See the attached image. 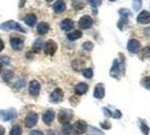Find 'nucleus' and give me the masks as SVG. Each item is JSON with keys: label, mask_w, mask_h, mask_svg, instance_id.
<instances>
[{"label": "nucleus", "mask_w": 150, "mask_h": 135, "mask_svg": "<svg viewBox=\"0 0 150 135\" xmlns=\"http://www.w3.org/2000/svg\"><path fill=\"white\" fill-rule=\"evenodd\" d=\"M60 27L61 30H72V27H74V22L71 20V19H69V18H66V19H63L62 22H60Z\"/></svg>", "instance_id": "17"}, {"label": "nucleus", "mask_w": 150, "mask_h": 135, "mask_svg": "<svg viewBox=\"0 0 150 135\" xmlns=\"http://www.w3.org/2000/svg\"><path fill=\"white\" fill-rule=\"evenodd\" d=\"M53 9L57 14H61L66 10V2L64 1H55L53 5Z\"/></svg>", "instance_id": "18"}, {"label": "nucleus", "mask_w": 150, "mask_h": 135, "mask_svg": "<svg viewBox=\"0 0 150 135\" xmlns=\"http://www.w3.org/2000/svg\"><path fill=\"white\" fill-rule=\"evenodd\" d=\"M137 22H139V24H141V25H147V24H149L150 22V14L147 11V10H143L141 11L138 17H137Z\"/></svg>", "instance_id": "12"}, {"label": "nucleus", "mask_w": 150, "mask_h": 135, "mask_svg": "<svg viewBox=\"0 0 150 135\" xmlns=\"http://www.w3.org/2000/svg\"><path fill=\"white\" fill-rule=\"evenodd\" d=\"M57 50H58V45H57V43H55L54 41H52V39L47 41L44 44V51L47 55H53L54 53L57 52Z\"/></svg>", "instance_id": "6"}, {"label": "nucleus", "mask_w": 150, "mask_h": 135, "mask_svg": "<svg viewBox=\"0 0 150 135\" xmlns=\"http://www.w3.org/2000/svg\"><path fill=\"white\" fill-rule=\"evenodd\" d=\"M0 61H1L2 63H5V64H9V58H7V56H1V58H0Z\"/></svg>", "instance_id": "36"}, {"label": "nucleus", "mask_w": 150, "mask_h": 135, "mask_svg": "<svg viewBox=\"0 0 150 135\" xmlns=\"http://www.w3.org/2000/svg\"><path fill=\"white\" fill-rule=\"evenodd\" d=\"M32 49H33V52H35V53L41 52V50L44 49V43H43V41H42V39H36V41L33 43Z\"/></svg>", "instance_id": "21"}, {"label": "nucleus", "mask_w": 150, "mask_h": 135, "mask_svg": "<svg viewBox=\"0 0 150 135\" xmlns=\"http://www.w3.org/2000/svg\"><path fill=\"white\" fill-rule=\"evenodd\" d=\"M74 117V112L69 109H62L60 110L59 115H58V120L61 124H69V122L71 120V118Z\"/></svg>", "instance_id": "2"}, {"label": "nucleus", "mask_w": 150, "mask_h": 135, "mask_svg": "<svg viewBox=\"0 0 150 135\" xmlns=\"http://www.w3.org/2000/svg\"><path fill=\"white\" fill-rule=\"evenodd\" d=\"M113 117H115V118H120V117H121L120 110H115V112L113 114Z\"/></svg>", "instance_id": "40"}, {"label": "nucleus", "mask_w": 150, "mask_h": 135, "mask_svg": "<svg viewBox=\"0 0 150 135\" xmlns=\"http://www.w3.org/2000/svg\"><path fill=\"white\" fill-rule=\"evenodd\" d=\"M88 2L91 4V6H93V7H97V6H99V5L102 4V1H93V0H89Z\"/></svg>", "instance_id": "35"}, {"label": "nucleus", "mask_w": 150, "mask_h": 135, "mask_svg": "<svg viewBox=\"0 0 150 135\" xmlns=\"http://www.w3.org/2000/svg\"><path fill=\"white\" fill-rule=\"evenodd\" d=\"M132 4L134 5V9H135V10H138V9H139V7H140V5H142V2H141V1H133Z\"/></svg>", "instance_id": "37"}, {"label": "nucleus", "mask_w": 150, "mask_h": 135, "mask_svg": "<svg viewBox=\"0 0 150 135\" xmlns=\"http://www.w3.org/2000/svg\"><path fill=\"white\" fill-rule=\"evenodd\" d=\"M87 129H89V131H87L89 135H104V133H103V132H100L99 129L93 127V126H88V127H87Z\"/></svg>", "instance_id": "27"}, {"label": "nucleus", "mask_w": 150, "mask_h": 135, "mask_svg": "<svg viewBox=\"0 0 150 135\" xmlns=\"http://www.w3.org/2000/svg\"><path fill=\"white\" fill-rule=\"evenodd\" d=\"M140 128H141V132L143 133V135H148L149 134V127L146 125V123L144 122H141V124H140Z\"/></svg>", "instance_id": "30"}, {"label": "nucleus", "mask_w": 150, "mask_h": 135, "mask_svg": "<svg viewBox=\"0 0 150 135\" xmlns=\"http://www.w3.org/2000/svg\"><path fill=\"white\" fill-rule=\"evenodd\" d=\"M87 127H88V126H87L86 122H83V120H78V122H76L75 125L72 126L75 133H77V134H83V133L87 131Z\"/></svg>", "instance_id": "11"}, {"label": "nucleus", "mask_w": 150, "mask_h": 135, "mask_svg": "<svg viewBox=\"0 0 150 135\" xmlns=\"http://www.w3.org/2000/svg\"><path fill=\"white\" fill-rule=\"evenodd\" d=\"M100 126H102L103 128H105V129H108V128H111V124L106 120L105 123H100Z\"/></svg>", "instance_id": "34"}, {"label": "nucleus", "mask_w": 150, "mask_h": 135, "mask_svg": "<svg viewBox=\"0 0 150 135\" xmlns=\"http://www.w3.org/2000/svg\"><path fill=\"white\" fill-rule=\"evenodd\" d=\"M30 135H44V133L41 132V131H32L30 133Z\"/></svg>", "instance_id": "38"}, {"label": "nucleus", "mask_w": 150, "mask_h": 135, "mask_svg": "<svg viewBox=\"0 0 150 135\" xmlns=\"http://www.w3.org/2000/svg\"><path fill=\"white\" fill-rule=\"evenodd\" d=\"M1 71H2V65L0 64V73H1Z\"/></svg>", "instance_id": "44"}, {"label": "nucleus", "mask_w": 150, "mask_h": 135, "mask_svg": "<svg viewBox=\"0 0 150 135\" xmlns=\"http://www.w3.org/2000/svg\"><path fill=\"white\" fill-rule=\"evenodd\" d=\"M120 71H121L120 63H119V61H117V60H115L114 62H113V67H112V69H111L110 75H112L113 78H114V77H117V75H119V73H120Z\"/></svg>", "instance_id": "20"}, {"label": "nucleus", "mask_w": 150, "mask_h": 135, "mask_svg": "<svg viewBox=\"0 0 150 135\" xmlns=\"http://www.w3.org/2000/svg\"><path fill=\"white\" fill-rule=\"evenodd\" d=\"M22 133H23L22 127L19 125H15V126H13L11 129H10V135H22Z\"/></svg>", "instance_id": "26"}, {"label": "nucleus", "mask_w": 150, "mask_h": 135, "mask_svg": "<svg viewBox=\"0 0 150 135\" xmlns=\"http://www.w3.org/2000/svg\"><path fill=\"white\" fill-rule=\"evenodd\" d=\"M103 112H104V114H105L106 116H113L112 114H111V112H110V109H107V108H103Z\"/></svg>", "instance_id": "39"}, {"label": "nucleus", "mask_w": 150, "mask_h": 135, "mask_svg": "<svg viewBox=\"0 0 150 135\" xmlns=\"http://www.w3.org/2000/svg\"><path fill=\"white\" fill-rule=\"evenodd\" d=\"M16 117V110L15 109H6L0 112V120L4 122H8L10 120H14Z\"/></svg>", "instance_id": "5"}, {"label": "nucleus", "mask_w": 150, "mask_h": 135, "mask_svg": "<svg viewBox=\"0 0 150 135\" xmlns=\"http://www.w3.org/2000/svg\"><path fill=\"white\" fill-rule=\"evenodd\" d=\"M83 75L85 78H87V79H91V78H93V75H94L93 69H90V68H86V69H83Z\"/></svg>", "instance_id": "28"}, {"label": "nucleus", "mask_w": 150, "mask_h": 135, "mask_svg": "<svg viewBox=\"0 0 150 135\" xmlns=\"http://www.w3.org/2000/svg\"><path fill=\"white\" fill-rule=\"evenodd\" d=\"M38 115L36 112H30L26 116V118H25V126L28 128L34 127L36 125V123H38Z\"/></svg>", "instance_id": "4"}, {"label": "nucleus", "mask_w": 150, "mask_h": 135, "mask_svg": "<svg viewBox=\"0 0 150 135\" xmlns=\"http://www.w3.org/2000/svg\"><path fill=\"white\" fill-rule=\"evenodd\" d=\"M40 90H41L40 83L36 80H32L30 84H28V91H30V95L34 96V97H38V95H40Z\"/></svg>", "instance_id": "9"}, {"label": "nucleus", "mask_w": 150, "mask_h": 135, "mask_svg": "<svg viewBox=\"0 0 150 135\" xmlns=\"http://www.w3.org/2000/svg\"><path fill=\"white\" fill-rule=\"evenodd\" d=\"M0 28L2 30H16V32H21V33H25L26 30L23 28L22 26L15 20H9V22H5L0 25Z\"/></svg>", "instance_id": "1"}, {"label": "nucleus", "mask_w": 150, "mask_h": 135, "mask_svg": "<svg viewBox=\"0 0 150 135\" xmlns=\"http://www.w3.org/2000/svg\"><path fill=\"white\" fill-rule=\"evenodd\" d=\"M83 49L86 50V51H91L94 49V44L91 42H85L83 44Z\"/></svg>", "instance_id": "32"}, {"label": "nucleus", "mask_w": 150, "mask_h": 135, "mask_svg": "<svg viewBox=\"0 0 150 135\" xmlns=\"http://www.w3.org/2000/svg\"><path fill=\"white\" fill-rule=\"evenodd\" d=\"M24 4H25V1H22V2H21V5H19V7H23V6H24Z\"/></svg>", "instance_id": "43"}, {"label": "nucleus", "mask_w": 150, "mask_h": 135, "mask_svg": "<svg viewBox=\"0 0 150 135\" xmlns=\"http://www.w3.org/2000/svg\"><path fill=\"white\" fill-rule=\"evenodd\" d=\"M10 46L16 51H19L24 46V39L21 37H17V36H13V37H10Z\"/></svg>", "instance_id": "10"}, {"label": "nucleus", "mask_w": 150, "mask_h": 135, "mask_svg": "<svg viewBox=\"0 0 150 135\" xmlns=\"http://www.w3.org/2000/svg\"><path fill=\"white\" fill-rule=\"evenodd\" d=\"M36 20H38V17L34 14H28V15H26L24 17V22H26V25L30 26V27H33L36 24Z\"/></svg>", "instance_id": "15"}, {"label": "nucleus", "mask_w": 150, "mask_h": 135, "mask_svg": "<svg viewBox=\"0 0 150 135\" xmlns=\"http://www.w3.org/2000/svg\"><path fill=\"white\" fill-rule=\"evenodd\" d=\"M54 116H55V114H54L53 110H46L43 114V117L42 118H43V122H44L46 125H50L53 122V120H54Z\"/></svg>", "instance_id": "14"}, {"label": "nucleus", "mask_w": 150, "mask_h": 135, "mask_svg": "<svg viewBox=\"0 0 150 135\" xmlns=\"http://www.w3.org/2000/svg\"><path fill=\"white\" fill-rule=\"evenodd\" d=\"M141 84L143 86V88L150 90V77H143V79L141 80Z\"/></svg>", "instance_id": "29"}, {"label": "nucleus", "mask_w": 150, "mask_h": 135, "mask_svg": "<svg viewBox=\"0 0 150 135\" xmlns=\"http://www.w3.org/2000/svg\"><path fill=\"white\" fill-rule=\"evenodd\" d=\"M105 96V87L103 83H97L94 89V97L97 99H102Z\"/></svg>", "instance_id": "13"}, {"label": "nucleus", "mask_w": 150, "mask_h": 135, "mask_svg": "<svg viewBox=\"0 0 150 135\" xmlns=\"http://www.w3.org/2000/svg\"><path fill=\"white\" fill-rule=\"evenodd\" d=\"M72 68L75 71H83V68H85V62L80 59L75 60L72 62Z\"/></svg>", "instance_id": "22"}, {"label": "nucleus", "mask_w": 150, "mask_h": 135, "mask_svg": "<svg viewBox=\"0 0 150 135\" xmlns=\"http://www.w3.org/2000/svg\"><path fill=\"white\" fill-rule=\"evenodd\" d=\"M78 25H79V27L81 28V30H87V28H90L91 27V25H93V19H91V17L90 16H83L80 19H79V22H78Z\"/></svg>", "instance_id": "8"}, {"label": "nucleus", "mask_w": 150, "mask_h": 135, "mask_svg": "<svg viewBox=\"0 0 150 135\" xmlns=\"http://www.w3.org/2000/svg\"><path fill=\"white\" fill-rule=\"evenodd\" d=\"M13 77H14V72L10 71V70H6V71L2 73V80L8 82V81H10V80L13 79Z\"/></svg>", "instance_id": "24"}, {"label": "nucleus", "mask_w": 150, "mask_h": 135, "mask_svg": "<svg viewBox=\"0 0 150 135\" xmlns=\"http://www.w3.org/2000/svg\"><path fill=\"white\" fill-rule=\"evenodd\" d=\"M4 47H5V44H4V41L0 38V52L4 50Z\"/></svg>", "instance_id": "41"}, {"label": "nucleus", "mask_w": 150, "mask_h": 135, "mask_svg": "<svg viewBox=\"0 0 150 135\" xmlns=\"http://www.w3.org/2000/svg\"><path fill=\"white\" fill-rule=\"evenodd\" d=\"M76 94L78 95V96H81L83 94H86L87 92V90H88V84L85 82H80L78 83L77 86H76Z\"/></svg>", "instance_id": "16"}, {"label": "nucleus", "mask_w": 150, "mask_h": 135, "mask_svg": "<svg viewBox=\"0 0 150 135\" xmlns=\"http://www.w3.org/2000/svg\"><path fill=\"white\" fill-rule=\"evenodd\" d=\"M119 13H120V15L123 16V18H125V19H127V17L130 15V10H128V9H120Z\"/></svg>", "instance_id": "33"}, {"label": "nucleus", "mask_w": 150, "mask_h": 135, "mask_svg": "<svg viewBox=\"0 0 150 135\" xmlns=\"http://www.w3.org/2000/svg\"><path fill=\"white\" fill-rule=\"evenodd\" d=\"M141 58H142V59L150 58V47H144V49H143L142 53H141Z\"/></svg>", "instance_id": "31"}, {"label": "nucleus", "mask_w": 150, "mask_h": 135, "mask_svg": "<svg viewBox=\"0 0 150 135\" xmlns=\"http://www.w3.org/2000/svg\"><path fill=\"white\" fill-rule=\"evenodd\" d=\"M128 50L130 53L137 54V53L141 50V44H140V42H139L138 39H135V38H131L128 42Z\"/></svg>", "instance_id": "3"}, {"label": "nucleus", "mask_w": 150, "mask_h": 135, "mask_svg": "<svg viewBox=\"0 0 150 135\" xmlns=\"http://www.w3.org/2000/svg\"><path fill=\"white\" fill-rule=\"evenodd\" d=\"M63 91L62 89L60 88H57V89H54L52 91V94H51V96H50V100L54 103V104H57V103H60L62 101V99H63Z\"/></svg>", "instance_id": "7"}, {"label": "nucleus", "mask_w": 150, "mask_h": 135, "mask_svg": "<svg viewBox=\"0 0 150 135\" xmlns=\"http://www.w3.org/2000/svg\"><path fill=\"white\" fill-rule=\"evenodd\" d=\"M5 134V128L2 126H0V135H4Z\"/></svg>", "instance_id": "42"}, {"label": "nucleus", "mask_w": 150, "mask_h": 135, "mask_svg": "<svg viewBox=\"0 0 150 135\" xmlns=\"http://www.w3.org/2000/svg\"><path fill=\"white\" fill-rule=\"evenodd\" d=\"M49 30H50V25L47 22H42L38 25V32L40 35H45Z\"/></svg>", "instance_id": "19"}, {"label": "nucleus", "mask_w": 150, "mask_h": 135, "mask_svg": "<svg viewBox=\"0 0 150 135\" xmlns=\"http://www.w3.org/2000/svg\"><path fill=\"white\" fill-rule=\"evenodd\" d=\"M72 131H74V128H72V126L70 124H64L62 126V133L64 135H70L72 133Z\"/></svg>", "instance_id": "25"}, {"label": "nucleus", "mask_w": 150, "mask_h": 135, "mask_svg": "<svg viewBox=\"0 0 150 135\" xmlns=\"http://www.w3.org/2000/svg\"><path fill=\"white\" fill-rule=\"evenodd\" d=\"M83 36V33L80 32V30H74V32H70L69 34H68V38L70 39V41H75V39H78V38H80Z\"/></svg>", "instance_id": "23"}]
</instances>
